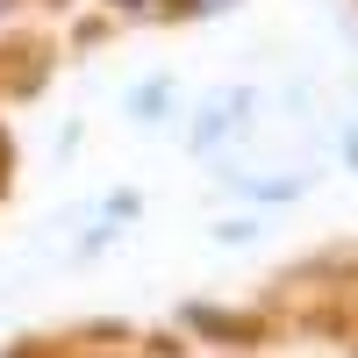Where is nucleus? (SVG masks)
<instances>
[{"mask_svg": "<svg viewBox=\"0 0 358 358\" xmlns=\"http://www.w3.org/2000/svg\"><path fill=\"white\" fill-rule=\"evenodd\" d=\"M0 8H8V0H0Z\"/></svg>", "mask_w": 358, "mask_h": 358, "instance_id": "f03ea898", "label": "nucleus"}, {"mask_svg": "<svg viewBox=\"0 0 358 358\" xmlns=\"http://www.w3.org/2000/svg\"><path fill=\"white\" fill-rule=\"evenodd\" d=\"M115 8H143V15H151V8H172V0H115Z\"/></svg>", "mask_w": 358, "mask_h": 358, "instance_id": "f257e3e1", "label": "nucleus"}]
</instances>
